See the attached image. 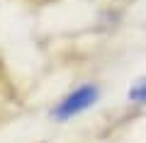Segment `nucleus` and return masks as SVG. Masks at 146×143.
Here are the masks:
<instances>
[{
    "label": "nucleus",
    "mask_w": 146,
    "mask_h": 143,
    "mask_svg": "<svg viewBox=\"0 0 146 143\" xmlns=\"http://www.w3.org/2000/svg\"><path fill=\"white\" fill-rule=\"evenodd\" d=\"M95 100H98V87L95 85H83V87H78V90H73L68 97H63L51 114L56 119H71V117H76V114H80L83 109H88Z\"/></svg>",
    "instance_id": "obj_1"
},
{
    "label": "nucleus",
    "mask_w": 146,
    "mask_h": 143,
    "mask_svg": "<svg viewBox=\"0 0 146 143\" xmlns=\"http://www.w3.org/2000/svg\"><path fill=\"white\" fill-rule=\"evenodd\" d=\"M129 100L136 104H146V78L136 80L134 85L129 87Z\"/></svg>",
    "instance_id": "obj_2"
}]
</instances>
